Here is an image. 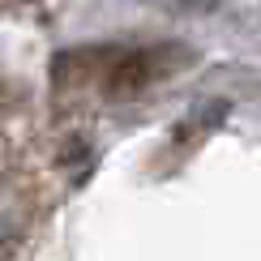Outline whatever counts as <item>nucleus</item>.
Wrapping results in <instances>:
<instances>
[{
	"instance_id": "obj_1",
	"label": "nucleus",
	"mask_w": 261,
	"mask_h": 261,
	"mask_svg": "<svg viewBox=\"0 0 261 261\" xmlns=\"http://www.w3.org/2000/svg\"><path fill=\"white\" fill-rule=\"evenodd\" d=\"M184 64H189V51L171 47V43H159V47H90V51L60 56L56 82L77 77V86H90L103 99H133L150 86L167 82Z\"/></svg>"
}]
</instances>
